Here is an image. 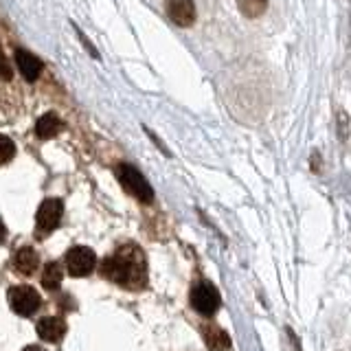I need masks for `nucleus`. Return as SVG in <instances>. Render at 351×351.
Listing matches in <instances>:
<instances>
[{
    "instance_id": "1",
    "label": "nucleus",
    "mask_w": 351,
    "mask_h": 351,
    "mask_svg": "<svg viewBox=\"0 0 351 351\" xmlns=\"http://www.w3.org/2000/svg\"><path fill=\"white\" fill-rule=\"evenodd\" d=\"M101 272L106 279L121 285V288H130V290L143 288L147 281L145 255H143V250L138 246L128 244L123 248H119L114 255L106 257Z\"/></svg>"
},
{
    "instance_id": "15",
    "label": "nucleus",
    "mask_w": 351,
    "mask_h": 351,
    "mask_svg": "<svg viewBox=\"0 0 351 351\" xmlns=\"http://www.w3.org/2000/svg\"><path fill=\"white\" fill-rule=\"evenodd\" d=\"M16 154V145L9 136L0 134V165H7Z\"/></svg>"
},
{
    "instance_id": "4",
    "label": "nucleus",
    "mask_w": 351,
    "mask_h": 351,
    "mask_svg": "<svg viewBox=\"0 0 351 351\" xmlns=\"http://www.w3.org/2000/svg\"><path fill=\"white\" fill-rule=\"evenodd\" d=\"M219 292L215 290V285H211L208 281L197 283L195 288L191 290V305L197 314H204V316H213L219 310Z\"/></svg>"
},
{
    "instance_id": "17",
    "label": "nucleus",
    "mask_w": 351,
    "mask_h": 351,
    "mask_svg": "<svg viewBox=\"0 0 351 351\" xmlns=\"http://www.w3.org/2000/svg\"><path fill=\"white\" fill-rule=\"evenodd\" d=\"M5 237H7V226L3 224V219H0V244L5 241Z\"/></svg>"
},
{
    "instance_id": "12",
    "label": "nucleus",
    "mask_w": 351,
    "mask_h": 351,
    "mask_svg": "<svg viewBox=\"0 0 351 351\" xmlns=\"http://www.w3.org/2000/svg\"><path fill=\"white\" fill-rule=\"evenodd\" d=\"M14 268L20 272V274H31L33 270L38 268V252L25 246V248H20L16 252V257H14Z\"/></svg>"
},
{
    "instance_id": "14",
    "label": "nucleus",
    "mask_w": 351,
    "mask_h": 351,
    "mask_svg": "<svg viewBox=\"0 0 351 351\" xmlns=\"http://www.w3.org/2000/svg\"><path fill=\"white\" fill-rule=\"evenodd\" d=\"M237 5H239V11L246 18H257L266 11L268 0H237Z\"/></svg>"
},
{
    "instance_id": "5",
    "label": "nucleus",
    "mask_w": 351,
    "mask_h": 351,
    "mask_svg": "<svg viewBox=\"0 0 351 351\" xmlns=\"http://www.w3.org/2000/svg\"><path fill=\"white\" fill-rule=\"evenodd\" d=\"M97 266V255L86 246H75L66 252V270L71 277H86Z\"/></svg>"
},
{
    "instance_id": "11",
    "label": "nucleus",
    "mask_w": 351,
    "mask_h": 351,
    "mask_svg": "<svg viewBox=\"0 0 351 351\" xmlns=\"http://www.w3.org/2000/svg\"><path fill=\"white\" fill-rule=\"evenodd\" d=\"M204 340L211 351H226L230 347V338L222 327L217 325H206L204 327Z\"/></svg>"
},
{
    "instance_id": "7",
    "label": "nucleus",
    "mask_w": 351,
    "mask_h": 351,
    "mask_svg": "<svg viewBox=\"0 0 351 351\" xmlns=\"http://www.w3.org/2000/svg\"><path fill=\"white\" fill-rule=\"evenodd\" d=\"M36 329L42 340H47V343H60L66 334V323L60 316H47L36 325Z\"/></svg>"
},
{
    "instance_id": "8",
    "label": "nucleus",
    "mask_w": 351,
    "mask_h": 351,
    "mask_svg": "<svg viewBox=\"0 0 351 351\" xmlns=\"http://www.w3.org/2000/svg\"><path fill=\"white\" fill-rule=\"evenodd\" d=\"M167 14L169 18L180 27H189L195 20V5L191 0H169L167 3Z\"/></svg>"
},
{
    "instance_id": "16",
    "label": "nucleus",
    "mask_w": 351,
    "mask_h": 351,
    "mask_svg": "<svg viewBox=\"0 0 351 351\" xmlns=\"http://www.w3.org/2000/svg\"><path fill=\"white\" fill-rule=\"evenodd\" d=\"M0 80H11V66L3 51H0Z\"/></svg>"
},
{
    "instance_id": "10",
    "label": "nucleus",
    "mask_w": 351,
    "mask_h": 351,
    "mask_svg": "<svg viewBox=\"0 0 351 351\" xmlns=\"http://www.w3.org/2000/svg\"><path fill=\"white\" fill-rule=\"evenodd\" d=\"M62 128H64V123H62V119L58 117V114H53V112H49V114H44V117H40V121L36 123V134L40 136V138H53V136H58L60 132H62Z\"/></svg>"
},
{
    "instance_id": "2",
    "label": "nucleus",
    "mask_w": 351,
    "mask_h": 351,
    "mask_svg": "<svg viewBox=\"0 0 351 351\" xmlns=\"http://www.w3.org/2000/svg\"><path fill=\"white\" fill-rule=\"evenodd\" d=\"M117 178H119L121 186H123L130 195H134L136 200L145 202V204H149L154 200L152 184L145 180V176H143L136 167H132V165H119Z\"/></svg>"
},
{
    "instance_id": "6",
    "label": "nucleus",
    "mask_w": 351,
    "mask_h": 351,
    "mask_svg": "<svg viewBox=\"0 0 351 351\" xmlns=\"http://www.w3.org/2000/svg\"><path fill=\"white\" fill-rule=\"evenodd\" d=\"M62 213H64V204L60 200H55V197L44 200L38 208V215H36L38 233L44 235V233H51V230L58 228L62 222Z\"/></svg>"
},
{
    "instance_id": "13",
    "label": "nucleus",
    "mask_w": 351,
    "mask_h": 351,
    "mask_svg": "<svg viewBox=\"0 0 351 351\" xmlns=\"http://www.w3.org/2000/svg\"><path fill=\"white\" fill-rule=\"evenodd\" d=\"M62 277H64V272H62V266L58 261H49L47 266H44V272H42V285L47 290L55 292V290H60V285H62Z\"/></svg>"
},
{
    "instance_id": "9",
    "label": "nucleus",
    "mask_w": 351,
    "mask_h": 351,
    "mask_svg": "<svg viewBox=\"0 0 351 351\" xmlns=\"http://www.w3.org/2000/svg\"><path fill=\"white\" fill-rule=\"evenodd\" d=\"M16 64H18V69H20V75L25 77L27 82L38 80L40 73H42V62L36 58V55H31L29 51L18 49L16 51Z\"/></svg>"
},
{
    "instance_id": "18",
    "label": "nucleus",
    "mask_w": 351,
    "mask_h": 351,
    "mask_svg": "<svg viewBox=\"0 0 351 351\" xmlns=\"http://www.w3.org/2000/svg\"><path fill=\"white\" fill-rule=\"evenodd\" d=\"M22 351H40V347H36V345H29V347H25Z\"/></svg>"
},
{
    "instance_id": "3",
    "label": "nucleus",
    "mask_w": 351,
    "mask_h": 351,
    "mask_svg": "<svg viewBox=\"0 0 351 351\" xmlns=\"http://www.w3.org/2000/svg\"><path fill=\"white\" fill-rule=\"evenodd\" d=\"M40 294L29 285H16L9 290V305L18 316H31L40 310Z\"/></svg>"
}]
</instances>
